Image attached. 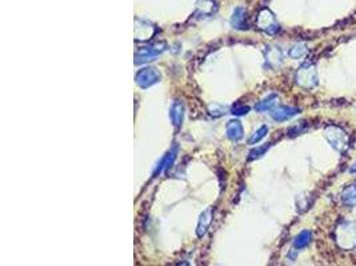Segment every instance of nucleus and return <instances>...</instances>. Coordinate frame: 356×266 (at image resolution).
Wrapping results in <instances>:
<instances>
[{
	"instance_id": "17",
	"label": "nucleus",
	"mask_w": 356,
	"mask_h": 266,
	"mask_svg": "<svg viewBox=\"0 0 356 266\" xmlns=\"http://www.w3.org/2000/svg\"><path fill=\"white\" fill-rule=\"evenodd\" d=\"M307 55V47L304 44H296L289 49V56L292 59H302Z\"/></svg>"
},
{
	"instance_id": "10",
	"label": "nucleus",
	"mask_w": 356,
	"mask_h": 266,
	"mask_svg": "<svg viewBox=\"0 0 356 266\" xmlns=\"http://www.w3.org/2000/svg\"><path fill=\"white\" fill-rule=\"evenodd\" d=\"M340 200L346 207H355L356 205V182L346 186L340 193Z\"/></svg>"
},
{
	"instance_id": "13",
	"label": "nucleus",
	"mask_w": 356,
	"mask_h": 266,
	"mask_svg": "<svg viewBox=\"0 0 356 266\" xmlns=\"http://www.w3.org/2000/svg\"><path fill=\"white\" fill-rule=\"evenodd\" d=\"M177 149L176 147L172 148L171 151L168 152V153L164 156V157L162 158V161H160V164H159V167L156 168L155 171V176H158L159 173H162V172H164L166 169H168L171 165L173 164V161H175V158H176V153H177Z\"/></svg>"
},
{
	"instance_id": "8",
	"label": "nucleus",
	"mask_w": 356,
	"mask_h": 266,
	"mask_svg": "<svg viewBox=\"0 0 356 266\" xmlns=\"http://www.w3.org/2000/svg\"><path fill=\"white\" fill-rule=\"evenodd\" d=\"M227 136H228L229 140L232 141H239L240 139H243L244 130L243 125L240 124L239 120H231L227 124Z\"/></svg>"
},
{
	"instance_id": "12",
	"label": "nucleus",
	"mask_w": 356,
	"mask_h": 266,
	"mask_svg": "<svg viewBox=\"0 0 356 266\" xmlns=\"http://www.w3.org/2000/svg\"><path fill=\"white\" fill-rule=\"evenodd\" d=\"M212 222V209H207L205 212H203V214L200 216V220H199L198 229H196V235L198 237H203V236L207 233L208 226L211 225Z\"/></svg>"
},
{
	"instance_id": "15",
	"label": "nucleus",
	"mask_w": 356,
	"mask_h": 266,
	"mask_svg": "<svg viewBox=\"0 0 356 266\" xmlns=\"http://www.w3.org/2000/svg\"><path fill=\"white\" fill-rule=\"evenodd\" d=\"M311 240H312V233L310 230L300 231L296 236L295 241H293V248L295 249H304L310 245Z\"/></svg>"
},
{
	"instance_id": "19",
	"label": "nucleus",
	"mask_w": 356,
	"mask_h": 266,
	"mask_svg": "<svg viewBox=\"0 0 356 266\" xmlns=\"http://www.w3.org/2000/svg\"><path fill=\"white\" fill-rule=\"evenodd\" d=\"M248 111H250V108H248V107H246V105L236 104L232 107V113L236 116L246 115V113H248Z\"/></svg>"
},
{
	"instance_id": "6",
	"label": "nucleus",
	"mask_w": 356,
	"mask_h": 266,
	"mask_svg": "<svg viewBox=\"0 0 356 266\" xmlns=\"http://www.w3.org/2000/svg\"><path fill=\"white\" fill-rule=\"evenodd\" d=\"M300 113L299 108H295V107H278V108L272 109L271 117L278 123H283V121H287V120H291L292 117L298 116Z\"/></svg>"
},
{
	"instance_id": "9",
	"label": "nucleus",
	"mask_w": 356,
	"mask_h": 266,
	"mask_svg": "<svg viewBox=\"0 0 356 266\" xmlns=\"http://www.w3.org/2000/svg\"><path fill=\"white\" fill-rule=\"evenodd\" d=\"M246 19H247V12H246V10L242 7H238L236 10L233 11L232 18H231V25H232L233 28L238 29L247 28V21H246Z\"/></svg>"
},
{
	"instance_id": "16",
	"label": "nucleus",
	"mask_w": 356,
	"mask_h": 266,
	"mask_svg": "<svg viewBox=\"0 0 356 266\" xmlns=\"http://www.w3.org/2000/svg\"><path fill=\"white\" fill-rule=\"evenodd\" d=\"M267 133H268V126L261 125L260 128H259L255 133H252V136L248 139V144H250V145H255V144H257L259 141L263 140V139L267 136Z\"/></svg>"
},
{
	"instance_id": "7",
	"label": "nucleus",
	"mask_w": 356,
	"mask_h": 266,
	"mask_svg": "<svg viewBox=\"0 0 356 266\" xmlns=\"http://www.w3.org/2000/svg\"><path fill=\"white\" fill-rule=\"evenodd\" d=\"M169 117H171V121H172L175 128H179V126L182 125L184 117L183 103L179 102V100L173 102V104L171 105V109H169Z\"/></svg>"
},
{
	"instance_id": "2",
	"label": "nucleus",
	"mask_w": 356,
	"mask_h": 266,
	"mask_svg": "<svg viewBox=\"0 0 356 266\" xmlns=\"http://www.w3.org/2000/svg\"><path fill=\"white\" fill-rule=\"evenodd\" d=\"M295 79H296L298 85L302 88H306V89H312L319 83L317 71L312 64H304V65L300 66L299 70H298Z\"/></svg>"
},
{
	"instance_id": "18",
	"label": "nucleus",
	"mask_w": 356,
	"mask_h": 266,
	"mask_svg": "<svg viewBox=\"0 0 356 266\" xmlns=\"http://www.w3.org/2000/svg\"><path fill=\"white\" fill-rule=\"evenodd\" d=\"M270 147H271V144H265V145H261V147L256 148V149H254V151L250 152V156H248V160H255V158H259L261 157L263 154L265 153V152L270 149Z\"/></svg>"
},
{
	"instance_id": "3",
	"label": "nucleus",
	"mask_w": 356,
	"mask_h": 266,
	"mask_svg": "<svg viewBox=\"0 0 356 266\" xmlns=\"http://www.w3.org/2000/svg\"><path fill=\"white\" fill-rule=\"evenodd\" d=\"M336 241L343 249L356 248V230L351 222H344L336 231Z\"/></svg>"
},
{
	"instance_id": "1",
	"label": "nucleus",
	"mask_w": 356,
	"mask_h": 266,
	"mask_svg": "<svg viewBox=\"0 0 356 266\" xmlns=\"http://www.w3.org/2000/svg\"><path fill=\"white\" fill-rule=\"evenodd\" d=\"M324 137L335 151L344 153L348 149L349 137L346 130L342 129L340 126L328 125L324 129Z\"/></svg>"
},
{
	"instance_id": "5",
	"label": "nucleus",
	"mask_w": 356,
	"mask_h": 266,
	"mask_svg": "<svg viewBox=\"0 0 356 266\" xmlns=\"http://www.w3.org/2000/svg\"><path fill=\"white\" fill-rule=\"evenodd\" d=\"M160 80V74L155 68H143L136 75V83L141 88H150Z\"/></svg>"
},
{
	"instance_id": "4",
	"label": "nucleus",
	"mask_w": 356,
	"mask_h": 266,
	"mask_svg": "<svg viewBox=\"0 0 356 266\" xmlns=\"http://www.w3.org/2000/svg\"><path fill=\"white\" fill-rule=\"evenodd\" d=\"M257 27L261 31H264L265 34H268V35H274L280 28L278 21H276L275 15L272 14L270 10H267V8L261 10L259 12V15H257Z\"/></svg>"
},
{
	"instance_id": "11",
	"label": "nucleus",
	"mask_w": 356,
	"mask_h": 266,
	"mask_svg": "<svg viewBox=\"0 0 356 266\" xmlns=\"http://www.w3.org/2000/svg\"><path fill=\"white\" fill-rule=\"evenodd\" d=\"M160 49L154 48V47H145V48H140L139 52H136V64L138 63H145L149 60H155V57L159 56Z\"/></svg>"
},
{
	"instance_id": "14",
	"label": "nucleus",
	"mask_w": 356,
	"mask_h": 266,
	"mask_svg": "<svg viewBox=\"0 0 356 266\" xmlns=\"http://www.w3.org/2000/svg\"><path fill=\"white\" fill-rule=\"evenodd\" d=\"M276 103H278V95L272 93V95H270L268 97H265L264 100H261V102L257 103V104L255 105V109H256L257 112L272 111V109H274V107L276 105Z\"/></svg>"
}]
</instances>
